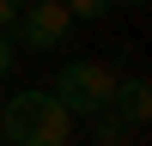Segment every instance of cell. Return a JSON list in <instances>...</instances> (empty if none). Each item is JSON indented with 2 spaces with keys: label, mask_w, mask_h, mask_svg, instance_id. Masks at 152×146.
Masks as SVG:
<instances>
[{
  "label": "cell",
  "mask_w": 152,
  "mask_h": 146,
  "mask_svg": "<svg viewBox=\"0 0 152 146\" xmlns=\"http://www.w3.org/2000/svg\"><path fill=\"white\" fill-rule=\"evenodd\" d=\"M67 134H73V116L43 85L12 91L0 104V146H67Z\"/></svg>",
  "instance_id": "cell-1"
},
{
  "label": "cell",
  "mask_w": 152,
  "mask_h": 146,
  "mask_svg": "<svg viewBox=\"0 0 152 146\" xmlns=\"http://www.w3.org/2000/svg\"><path fill=\"white\" fill-rule=\"evenodd\" d=\"M49 97L67 116H104L116 104V67H104V61H67L49 79Z\"/></svg>",
  "instance_id": "cell-2"
},
{
  "label": "cell",
  "mask_w": 152,
  "mask_h": 146,
  "mask_svg": "<svg viewBox=\"0 0 152 146\" xmlns=\"http://www.w3.org/2000/svg\"><path fill=\"white\" fill-rule=\"evenodd\" d=\"M12 43H24L31 55H49V49H61V36L73 31V18H67V6L61 0H24V12L12 18Z\"/></svg>",
  "instance_id": "cell-3"
},
{
  "label": "cell",
  "mask_w": 152,
  "mask_h": 146,
  "mask_svg": "<svg viewBox=\"0 0 152 146\" xmlns=\"http://www.w3.org/2000/svg\"><path fill=\"white\" fill-rule=\"evenodd\" d=\"M110 116H116V122H128L134 134L146 128V116H152V91H146V79H140V73L116 79V104H110Z\"/></svg>",
  "instance_id": "cell-4"
},
{
  "label": "cell",
  "mask_w": 152,
  "mask_h": 146,
  "mask_svg": "<svg viewBox=\"0 0 152 146\" xmlns=\"http://www.w3.org/2000/svg\"><path fill=\"white\" fill-rule=\"evenodd\" d=\"M91 140H97V146H134L140 134H134L128 122H116V116L104 110V116H91Z\"/></svg>",
  "instance_id": "cell-5"
},
{
  "label": "cell",
  "mask_w": 152,
  "mask_h": 146,
  "mask_svg": "<svg viewBox=\"0 0 152 146\" xmlns=\"http://www.w3.org/2000/svg\"><path fill=\"white\" fill-rule=\"evenodd\" d=\"M61 6H67V18H73V24H97L116 0H61Z\"/></svg>",
  "instance_id": "cell-6"
},
{
  "label": "cell",
  "mask_w": 152,
  "mask_h": 146,
  "mask_svg": "<svg viewBox=\"0 0 152 146\" xmlns=\"http://www.w3.org/2000/svg\"><path fill=\"white\" fill-rule=\"evenodd\" d=\"M12 67H18V43H12V36H6V31H0V79H6V73H12Z\"/></svg>",
  "instance_id": "cell-7"
},
{
  "label": "cell",
  "mask_w": 152,
  "mask_h": 146,
  "mask_svg": "<svg viewBox=\"0 0 152 146\" xmlns=\"http://www.w3.org/2000/svg\"><path fill=\"white\" fill-rule=\"evenodd\" d=\"M24 12V0H0V31H12V18Z\"/></svg>",
  "instance_id": "cell-8"
},
{
  "label": "cell",
  "mask_w": 152,
  "mask_h": 146,
  "mask_svg": "<svg viewBox=\"0 0 152 146\" xmlns=\"http://www.w3.org/2000/svg\"><path fill=\"white\" fill-rule=\"evenodd\" d=\"M128 6H146V0H128Z\"/></svg>",
  "instance_id": "cell-9"
}]
</instances>
